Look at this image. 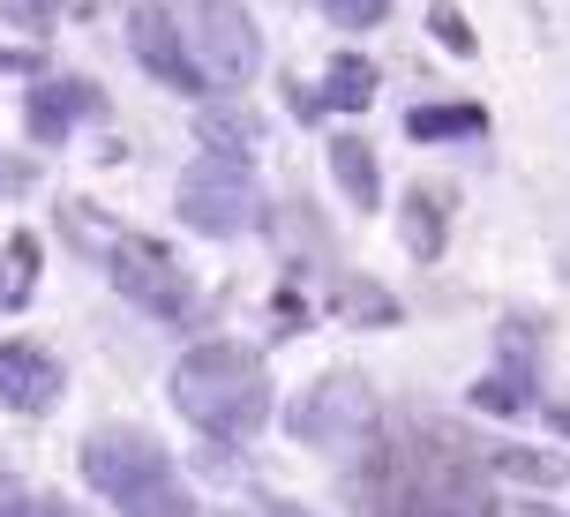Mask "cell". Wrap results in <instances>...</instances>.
I'll return each mask as SVG.
<instances>
[{
    "label": "cell",
    "instance_id": "14",
    "mask_svg": "<svg viewBox=\"0 0 570 517\" xmlns=\"http://www.w3.org/2000/svg\"><path fill=\"white\" fill-rule=\"evenodd\" d=\"M203 143L218 150V158H240V150L256 143V120H240V113H203Z\"/></svg>",
    "mask_w": 570,
    "mask_h": 517
},
{
    "label": "cell",
    "instance_id": "2",
    "mask_svg": "<svg viewBox=\"0 0 570 517\" xmlns=\"http://www.w3.org/2000/svg\"><path fill=\"white\" fill-rule=\"evenodd\" d=\"M173 405L196 420L203 435H218V443H248V435L271 428V375L248 345L233 338H210L196 352H180V368H173Z\"/></svg>",
    "mask_w": 570,
    "mask_h": 517
},
{
    "label": "cell",
    "instance_id": "1",
    "mask_svg": "<svg viewBox=\"0 0 570 517\" xmlns=\"http://www.w3.org/2000/svg\"><path fill=\"white\" fill-rule=\"evenodd\" d=\"M353 503L361 517H488L495 488H488L481 458L465 450V435L405 420V428L375 435V450L353 465Z\"/></svg>",
    "mask_w": 570,
    "mask_h": 517
},
{
    "label": "cell",
    "instance_id": "15",
    "mask_svg": "<svg viewBox=\"0 0 570 517\" xmlns=\"http://www.w3.org/2000/svg\"><path fill=\"white\" fill-rule=\"evenodd\" d=\"M383 8H391V0H323V16H331L338 30H368V23H383Z\"/></svg>",
    "mask_w": 570,
    "mask_h": 517
},
{
    "label": "cell",
    "instance_id": "12",
    "mask_svg": "<svg viewBox=\"0 0 570 517\" xmlns=\"http://www.w3.org/2000/svg\"><path fill=\"white\" fill-rule=\"evenodd\" d=\"M368 98H375V68L361 53H338V68H331V106L338 113H361Z\"/></svg>",
    "mask_w": 570,
    "mask_h": 517
},
{
    "label": "cell",
    "instance_id": "11",
    "mask_svg": "<svg viewBox=\"0 0 570 517\" xmlns=\"http://www.w3.org/2000/svg\"><path fill=\"white\" fill-rule=\"evenodd\" d=\"M331 172H338V188H345V202H353V210H375V202H383L375 150L361 143V136H338V143H331Z\"/></svg>",
    "mask_w": 570,
    "mask_h": 517
},
{
    "label": "cell",
    "instance_id": "6",
    "mask_svg": "<svg viewBox=\"0 0 570 517\" xmlns=\"http://www.w3.org/2000/svg\"><path fill=\"white\" fill-rule=\"evenodd\" d=\"M188 30H196V68L218 90H240L263 68V38L240 0H188Z\"/></svg>",
    "mask_w": 570,
    "mask_h": 517
},
{
    "label": "cell",
    "instance_id": "21",
    "mask_svg": "<svg viewBox=\"0 0 570 517\" xmlns=\"http://www.w3.org/2000/svg\"><path fill=\"white\" fill-rule=\"evenodd\" d=\"M548 420H556V428H563V435H570V405H548Z\"/></svg>",
    "mask_w": 570,
    "mask_h": 517
},
{
    "label": "cell",
    "instance_id": "19",
    "mask_svg": "<svg viewBox=\"0 0 570 517\" xmlns=\"http://www.w3.org/2000/svg\"><path fill=\"white\" fill-rule=\"evenodd\" d=\"M435 30H443V38H451V46H458V53H473V30H465V23H458V16H451V8H435Z\"/></svg>",
    "mask_w": 570,
    "mask_h": 517
},
{
    "label": "cell",
    "instance_id": "7",
    "mask_svg": "<svg viewBox=\"0 0 570 517\" xmlns=\"http://www.w3.org/2000/svg\"><path fill=\"white\" fill-rule=\"evenodd\" d=\"M128 46H136V68L142 76H158L166 90H210V76L196 68V46L180 38V16L173 8H158V0H142L136 16H128Z\"/></svg>",
    "mask_w": 570,
    "mask_h": 517
},
{
    "label": "cell",
    "instance_id": "10",
    "mask_svg": "<svg viewBox=\"0 0 570 517\" xmlns=\"http://www.w3.org/2000/svg\"><path fill=\"white\" fill-rule=\"evenodd\" d=\"M90 113H106V90L83 76H53L30 90V143H68Z\"/></svg>",
    "mask_w": 570,
    "mask_h": 517
},
{
    "label": "cell",
    "instance_id": "18",
    "mask_svg": "<svg viewBox=\"0 0 570 517\" xmlns=\"http://www.w3.org/2000/svg\"><path fill=\"white\" fill-rule=\"evenodd\" d=\"M8 517H83V510H76V503H60V495H16Z\"/></svg>",
    "mask_w": 570,
    "mask_h": 517
},
{
    "label": "cell",
    "instance_id": "8",
    "mask_svg": "<svg viewBox=\"0 0 570 517\" xmlns=\"http://www.w3.org/2000/svg\"><path fill=\"white\" fill-rule=\"evenodd\" d=\"M368 412H375L368 382L361 375H331V382H315L308 398L293 405V435L301 443H345V435L368 428Z\"/></svg>",
    "mask_w": 570,
    "mask_h": 517
},
{
    "label": "cell",
    "instance_id": "4",
    "mask_svg": "<svg viewBox=\"0 0 570 517\" xmlns=\"http://www.w3.org/2000/svg\"><path fill=\"white\" fill-rule=\"evenodd\" d=\"M98 256H106L114 292H128L142 316H158V322H188V316H196V286H188V270H180L166 248L128 240V232H106V240H98Z\"/></svg>",
    "mask_w": 570,
    "mask_h": 517
},
{
    "label": "cell",
    "instance_id": "17",
    "mask_svg": "<svg viewBox=\"0 0 570 517\" xmlns=\"http://www.w3.org/2000/svg\"><path fill=\"white\" fill-rule=\"evenodd\" d=\"M0 16H8L16 30H46L60 16V0H0Z\"/></svg>",
    "mask_w": 570,
    "mask_h": 517
},
{
    "label": "cell",
    "instance_id": "16",
    "mask_svg": "<svg viewBox=\"0 0 570 517\" xmlns=\"http://www.w3.org/2000/svg\"><path fill=\"white\" fill-rule=\"evenodd\" d=\"M405 226H413V256H435V248H443V232H435V202H428V196L405 202Z\"/></svg>",
    "mask_w": 570,
    "mask_h": 517
},
{
    "label": "cell",
    "instance_id": "5",
    "mask_svg": "<svg viewBox=\"0 0 570 517\" xmlns=\"http://www.w3.org/2000/svg\"><path fill=\"white\" fill-rule=\"evenodd\" d=\"M180 218L196 232H210V240H233V232H248V218H256V180H248V166L240 158H196L188 166V180H180Z\"/></svg>",
    "mask_w": 570,
    "mask_h": 517
},
{
    "label": "cell",
    "instance_id": "9",
    "mask_svg": "<svg viewBox=\"0 0 570 517\" xmlns=\"http://www.w3.org/2000/svg\"><path fill=\"white\" fill-rule=\"evenodd\" d=\"M60 382H68V375H60V360L46 345H30V338L0 345V405H8V412H53Z\"/></svg>",
    "mask_w": 570,
    "mask_h": 517
},
{
    "label": "cell",
    "instance_id": "13",
    "mask_svg": "<svg viewBox=\"0 0 570 517\" xmlns=\"http://www.w3.org/2000/svg\"><path fill=\"white\" fill-rule=\"evenodd\" d=\"M405 128H413L421 143H428V136H473V128H481V106H421Z\"/></svg>",
    "mask_w": 570,
    "mask_h": 517
},
{
    "label": "cell",
    "instance_id": "20",
    "mask_svg": "<svg viewBox=\"0 0 570 517\" xmlns=\"http://www.w3.org/2000/svg\"><path fill=\"white\" fill-rule=\"evenodd\" d=\"M23 300H30V286L8 270V262H0V308H23Z\"/></svg>",
    "mask_w": 570,
    "mask_h": 517
},
{
    "label": "cell",
    "instance_id": "3",
    "mask_svg": "<svg viewBox=\"0 0 570 517\" xmlns=\"http://www.w3.org/2000/svg\"><path fill=\"white\" fill-rule=\"evenodd\" d=\"M83 473L120 517H203L173 450L158 435L128 428V420H106V428L83 435Z\"/></svg>",
    "mask_w": 570,
    "mask_h": 517
}]
</instances>
